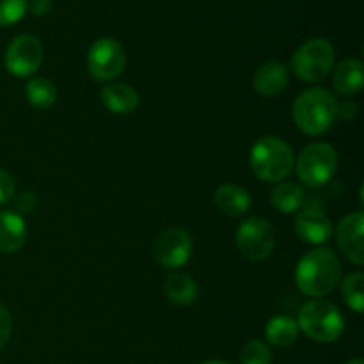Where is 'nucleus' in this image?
<instances>
[{"label": "nucleus", "instance_id": "nucleus-1", "mask_svg": "<svg viewBox=\"0 0 364 364\" xmlns=\"http://www.w3.org/2000/svg\"><path fill=\"white\" fill-rule=\"evenodd\" d=\"M341 279V262L329 247H316L306 252L295 269V284L301 294L322 299L338 287Z\"/></svg>", "mask_w": 364, "mask_h": 364}, {"label": "nucleus", "instance_id": "nucleus-2", "mask_svg": "<svg viewBox=\"0 0 364 364\" xmlns=\"http://www.w3.org/2000/svg\"><path fill=\"white\" fill-rule=\"evenodd\" d=\"M338 102L331 91L323 87H309L295 98L291 117L302 134L318 137L331 130L336 121Z\"/></svg>", "mask_w": 364, "mask_h": 364}, {"label": "nucleus", "instance_id": "nucleus-3", "mask_svg": "<svg viewBox=\"0 0 364 364\" xmlns=\"http://www.w3.org/2000/svg\"><path fill=\"white\" fill-rule=\"evenodd\" d=\"M249 164L258 180L265 183H279L294 171L295 153L283 139L276 135H265L258 139L251 148Z\"/></svg>", "mask_w": 364, "mask_h": 364}, {"label": "nucleus", "instance_id": "nucleus-4", "mask_svg": "<svg viewBox=\"0 0 364 364\" xmlns=\"http://www.w3.org/2000/svg\"><path fill=\"white\" fill-rule=\"evenodd\" d=\"M299 331L318 343H333L345 331V318L340 308L326 299L306 302L297 316Z\"/></svg>", "mask_w": 364, "mask_h": 364}, {"label": "nucleus", "instance_id": "nucleus-5", "mask_svg": "<svg viewBox=\"0 0 364 364\" xmlns=\"http://www.w3.org/2000/svg\"><path fill=\"white\" fill-rule=\"evenodd\" d=\"M340 160L336 149L326 142H313L295 159V173L301 183L309 188H320L329 183L336 174Z\"/></svg>", "mask_w": 364, "mask_h": 364}, {"label": "nucleus", "instance_id": "nucleus-6", "mask_svg": "<svg viewBox=\"0 0 364 364\" xmlns=\"http://www.w3.org/2000/svg\"><path fill=\"white\" fill-rule=\"evenodd\" d=\"M334 59L336 53L333 43L323 38H315L295 50L290 60V70L299 80L316 84L333 71Z\"/></svg>", "mask_w": 364, "mask_h": 364}, {"label": "nucleus", "instance_id": "nucleus-7", "mask_svg": "<svg viewBox=\"0 0 364 364\" xmlns=\"http://www.w3.org/2000/svg\"><path fill=\"white\" fill-rule=\"evenodd\" d=\"M237 247L251 262H265L276 247V231L263 217H249L238 226Z\"/></svg>", "mask_w": 364, "mask_h": 364}, {"label": "nucleus", "instance_id": "nucleus-8", "mask_svg": "<svg viewBox=\"0 0 364 364\" xmlns=\"http://www.w3.org/2000/svg\"><path fill=\"white\" fill-rule=\"evenodd\" d=\"M127 66L123 45L112 38H100L87 52V70L95 80L110 82L119 77Z\"/></svg>", "mask_w": 364, "mask_h": 364}, {"label": "nucleus", "instance_id": "nucleus-9", "mask_svg": "<svg viewBox=\"0 0 364 364\" xmlns=\"http://www.w3.org/2000/svg\"><path fill=\"white\" fill-rule=\"evenodd\" d=\"M45 57L41 41L32 34L16 36L7 45L4 64L6 70L16 78H28L39 70Z\"/></svg>", "mask_w": 364, "mask_h": 364}, {"label": "nucleus", "instance_id": "nucleus-10", "mask_svg": "<svg viewBox=\"0 0 364 364\" xmlns=\"http://www.w3.org/2000/svg\"><path fill=\"white\" fill-rule=\"evenodd\" d=\"M192 237L183 228H169L156 238L153 256L162 267L171 270L181 269L192 256Z\"/></svg>", "mask_w": 364, "mask_h": 364}, {"label": "nucleus", "instance_id": "nucleus-11", "mask_svg": "<svg viewBox=\"0 0 364 364\" xmlns=\"http://www.w3.org/2000/svg\"><path fill=\"white\" fill-rule=\"evenodd\" d=\"M294 228L302 242L316 245V247H322L323 244H327L334 235V224L327 217V213L320 208H315V206L306 205V203L295 215Z\"/></svg>", "mask_w": 364, "mask_h": 364}, {"label": "nucleus", "instance_id": "nucleus-12", "mask_svg": "<svg viewBox=\"0 0 364 364\" xmlns=\"http://www.w3.org/2000/svg\"><path fill=\"white\" fill-rule=\"evenodd\" d=\"M363 228L364 213L361 210H358L354 213H348L336 226V244L340 247L341 255L358 267H361L364 263Z\"/></svg>", "mask_w": 364, "mask_h": 364}, {"label": "nucleus", "instance_id": "nucleus-13", "mask_svg": "<svg viewBox=\"0 0 364 364\" xmlns=\"http://www.w3.org/2000/svg\"><path fill=\"white\" fill-rule=\"evenodd\" d=\"M290 84V70L279 60H267L256 70L252 85L265 98H276Z\"/></svg>", "mask_w": 364, "mask_h": 364}, {"label": "nucleus", "instance_id": "nucleus-14", "mask_svg": "<svg viewBox=\"0 0 364 364\" xmlns=\"http://www.w3.org/2000/svg\"><path fill=\"white\" fill-rule=\"evenodd\" d=\"M102 102L109 112L116 116H128L139 107V92L124 82H112L102 89Z\"/></svg>", "mask_w": 364, "mask_h": 364}, {"label": "nucleus", "instance_id": "nucleus-15", "mask_svg": "<svg viewBox=\"0 0 364 364\" xmlns=\"http://www.w3.org/2000/svg\"><path fill=\"white\" fill-rule=\"evenodd\" d=\"M364 66L358 57H347L333 68V87L338 95L352 96L363 89Z\"/></svg>", "mask_w": 364, "mask_h": 364}, {"label": "nucleus", "instance_id": "nucleus-16", "mask_svg": "<svg viewBox=\"0 0 364 364\" xmlns=\"http://www.w3.org/2000/svg\"><path fill=\"white\" fill-rule=\"evenodd\" d=\"M27 240V224L16 212L2 210L0 212V252L13 255L20 251Z\"/></svg>", "mask_w": 364, "mask_h": 364}, {"label": "nucleus", "instance_id": "nucleus-17", "mask_svg": "<svg viewBox=\"0 0 364 364\" xmlns=\"http://www.w3.org/2000/svg\"><path fill=\"white\" fill-rule=\"evenodd\" d=\"M215 205L224 215L242 217L251 210V196L245 188L233 183H224L215 192Z\"/></svg>", "mask_w": 364, "mask_h": 364}, {"label": "nucleus", "instance_id": "nucleus-18", "mask_svg": "<svg viewBox=\"0 0 364 364\" xmlns=\"http://www.w3.org/2000/svg\"><path fill=\"white\" fill-rule=\"evenodd\" d=\"M306 201L308 199H306L304 188L299 183H294V181H279L270 192V205L283 215L297 213L304 206Z\"/></svg>", "mask_w": 364, "mask_h": 364}, {"label": "nucleus", "instance_id": "nucleus-19", "mask_svg": "<svg viewBox=\"0 0 364 364\" xmlns=\"http://www.w3.org/2000/svg\"><path fill=\"white\" fill-rule=\"evenodd\" d=\"M167 299L178 306H191L198 301L199 287L194 277L183 272H173L164 279Z\"/></svg>", "mask_w": 364, "mask_h": 364}, {"label": "nucleus", "instance_id": "nucleus-20", "mask_svg": "<svg viewBox=\"0 0 364 364\" xmlns=\"http://www.w3.org/2000/svg\"><path fill=\"white\" fill-rule=\"evenodd\" d=\"M267 343L274 347L287 348L294 345L299 338V326L297 320L288 315H277L269 320L265 327Z\"/></svg>", "mask_w": 364, "mask_h": 364}, {"label": "nucleus", "instance_id": "nucleus-21", "mask_svg": "<svg viewBox=\"0 0 364 364\" xmlns=\"http://www.w3.org/2000/svg\"><path fill=\"white\" fill-rule=\"evenodd\" d=\"M25 96L34 109H48L57 100V87L45 77H36L25 85Z\"/></svg>", "mask_w": 364, "mask_h": 364}, {"label": "nucleus", "instance_id": "nucleus-22", "mask_svg": "<svg viewBox=\"0 0 364 364\" xmlns=\"http://www.w3.org/2000/svg\"><path fill=\"white\" fill-rule=\"evenodd\" d=\"M341 295L352 311L361 315L364 309V276L363 272H352L341 281Z\"/></svg>", "mask_w": 364, "mask_h": 364}, {"label": "nucleus", "instance_id": "nucleus-23", "mask_svg": "<svg viewBox=\"0 0 364 364\" xmlns=\"http://www.w3.org/2000/svg\"><path fill=\"white\" fill-rule=\"evenodd\" d=\"M274 355L269 345L262 340H251L242 347L240 364H272Z\"/></svg>", "mask_w": 364, "mask_h": 364}, {"label": "nucleus", "instance_id": "nucleus-24", "mask_svg": "<svg viewBox=\"0 0 364 364\" xmlns=\"http://www.w3.org/2000/svg\"><path fill=\"white\" fill-rule=\"evenodd\" d=\"M27 13V0H0V27L18 23Z\"/></svg>", "mask_w": 364, "mask_h": 364}, {"label": "nucleus", "instance_id": "nucleus-25", "mask_svg": "<svg viewBox=\"0 0 364 364\" xmlns=\"http://www.w3.org/2000/svg\"><path fill=\"white\" fill-rule=\"evenodd\" d=\"M11 336H13V318L6 306L0 302V350L9 343Z\"/></svg>", "mask_w": 364, "mask_h": 364}, {"label": "nucleus", "instance_id": "nucleus-26", "mask_svg": "<svg viewBox=\"0 0 364 364\" xmlns=\"http://www.w3.org/2000/svg\"><path fill=\"white\" fill-rule=\"evenodd\" d=\"M16 194V183L7 171L0 169V206L7 205Z\"/></svg>", "mask_w": 364, "mask_h": 364}, {"label": "nucleus", "instance_id": "nucleus-27", "mask_svg": "<svg viewBox=\"0 0 364 364\" xmlns=\"http://www.w3.org/2000/svg\"><path fill=\"white\" fill-rule=\"evenodd\" d=\"M14 208H16V213H20L21 217L28 215V213H32L38 208V198H36L34 192L31 191L21 192L16 198V201H14Z\"/></svg>", "mask_w": 364, "mask_h": 364}, {"label": "nucleus", "instance_id": "nucleus-28", "mask_svg": "<svg viewBox=\"0 0 364 364\" xmlns=\"http://www.w3.org/2000/svg\"><path fill=\"white\" fill-rule=\"evenodd\" d=\"M355 116H358V105H355L352 100H343V102H338L336 117H341V119H354Z\"/></svg>", "mask_w": 364, "mask_h": 364}, {"label": "nucleus", "instance_id": "nucleus-29", "mask_svg": "<svg viewBox=\"0 0 364 364\" xmlns=\"http://www.w3.org/2000/svg\"><path fill=\"white\" fill-rule=\"evenodd\" d=\"M52 9V0H27V11L34 16H46Z\"/></svg>", "mask_w": 364, "mask_h": 364}, {"label": "nucleus", "instance_id": "nucleus-30", "mask_svg": "<svg viewBox=\"0 0 364 364\" xmlns=\"http://www.w3.org/2000/svg\"><path fill=\"white\" fill-rule=\"evenodd\" d=\"M345 364H364V361L361 358H355V359H350V361H347Z\"/></svg>", "mask_w": 364, "mask_h": 364}, {"label": "nucleus", "instance_id": "nucleus-31", "mask_svg": "<svg viewBox=\"0 0 364 364\" xmlns=\"http://www.w3.org/2000/svg\"><path fill=\"white\" fill-rule=\"evenodd\" d=\"M203 364H230L226 361H219V359H212V361H205Z\"/></svg>", "mask_w": 364, "mask_h": 364}]
</instances>
